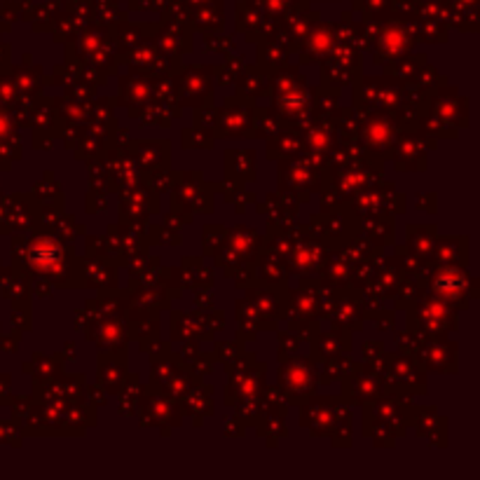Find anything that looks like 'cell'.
Masks as SVG:
<instances>
[{"mask_svg":"<svg viewBox=\"0 0 480 480\" xmlns=\"http://www.w3.org/2000/svg\"><path fill=\"white\" fill-rule=\"evenodd\" d=\"M272 112L283 127L303 129L312 120V91L307 78L295 69H277L270 75Z\"/></svg>","mask_w":480,"mask_h":480,"instance_id":"1","label":"cell"},{"mask_svg":"<svg viewBox=\"0 0 480 480\" xmlns=\"http://www.w3.org/2000/svg\"><path fill=\"white\" fill-rule=\"evenodd\" d=\"M363 411V433L378 448H394L400 436H406L412 408L406 396L389 394L379 396L373 403H366Z\"/></svg>","mask_w":480,"mask_h":480,"instance_id":"2","label":"cell"},{"mask_svg":"<svg viewBox=\"0 0 480 480\" xmlns=\"http://www.w3.org/2000/svg\"><path fill=\"white\" fill-rule=\"evenodd\" d=\"M27 246V262L28 267H33L43 279H52L59 286H73L70 277L75 267L73 249L70 244H66V240H61L54 232H40L33 240L24 241Z\"/></svg>","mask_w":480,"mask_h":480,"instance_id":"3","label":"cell"},{"mask_svg":"<svg viewBox=\"0 0 480 480\" xmlns=\"http://www.w3.org/2000/svg\"><path fill=\"white\" fill-rule=\"evenodd\" d=\"M399 349L415 358L424 370L433 373H457V342L445 340L443 336H421V333L408 328L406 337L396 336Z\"/></svg>","mask_w":480,"mask_h":480,"instance_id":"4","label":"cell"},{"mask_svg":"<svg viewBox=\"0 0 480 480\" xmlns=\"http://www.w3.org/2000/svg\"><path fill=\"white\" fill-rule=\"evenodd\" d=\"M378 375L389 394H400L408 399L427 394V370L403 352H387Z\"/></svg>","mask_w":480,"mask_h":480,"instance_id":"5","label":"cell"},{"mask_svg":"<svg viewBox=\"0 0 480 480\" xmlns=\"http://www.w3.org/2000/svg\"><path fill=\"white\" fill-rule=\"evenodd\" d=\"M174 192H171V208L181 219L190 220L195 214H211L214 211V197L211 186L204 181L199 171H186L174 174Z\"/></svg>","mask_w":480,"mask_h":480,"instance_id":"6","label":"cell"},{"mask_svg":"<svg viewBox=\"0 0 480 480\" xmlns=\"http://www.w3.org/2000/svg\"><path fill=\"white\" fill-rule=\"evenodd\" d=\"M325 166L312 165L303 153L279 160V192L303 204L312 197V190L324 183Z\"/></svg>","mask_w":480,"mask_h":480,"instance_id":"7","label":"cell"},{"mask_svg":"<svg viewBox=\"0 0 480 480\" xmlns=\"http://www.w3.org/2000/svg\"><path fill=\"white\" fill-rule=\"evenodd\" d=\"M408 312V328L421 336H445L457 328V307L438 295H421Z\"/></svg>","mask_w":480,"mask_h":480,"instance_id":"8","label":"cell"},{"mask_svg":"<svg viewBox=\"0 0 480 480\" xmlns=\"http://www.w3.org/2000/svg\"><path fill=\"white\" fill-rule=\"evenodd\" d=\"M307 232L316 241H321L325 249L337 251L358 235V219L347 207L331 208L325 214H316L307 225Z\"/></svg>","mask_w":480,"mask_h":480,"instance_id":"9","label":"cell"},{"mask_svg":"<svg viewBox=\"0 0 480 480\" xmlns=\"http://www.w3.org/2000/svg\"><path fill=\"white\" fill-rule=\"evenodd\" d=\"M319 387V378H316V366L312 358L304 357H291L282 361L279 368V391L283 394L286 403L300 406L304 399H310Z\"/></svg>","mask_w":480,"mask_h":480,"instance_id":"10","label":"cell"},{"mask_svg":"<svg viewBox=\"0 0 480 480\" xmlns=\"http://www.w3.org/2000/svg\"><path fill=\"white\" fill-rule=\"evenodd\" d=\"M424 112L448 132L450 139L457 136L459 127H469V99L459 94L454 87L438 85L429 96V106Z\"/></svg>","mask_w":480,"mask_h":480,"instance_id":"11","label":"cell"},{"mask_svg":"<svg viewBox=\"0 0 480 480\" xmlns=\"http://www.w3.org/2000/svg\"><path fill=\"white\" fill-rule=\"evenodd\" d=\"M256 103L244 96H228L219 108L214 133L216 139H253Z\"/></svg>","mask_w":480,"mask_h":480,"instance_id":"12","label":"cell"},{"mask_svg":"<svg viewBox=\"0 0 480 480\" xmlns=\"http://www.w3.org/2000/svg\"><path fill=\"white\" fill-rule=\"evenodd\" d=\"M427 283L432 286V293L443 298L445 303L454 307H466L469 298H475V279L469 277L466 267H433Z\"/></svg>","mask_w":480,"mask_h":480,"instance_id":"13","label":"cell"},{"mask_svg":"<svg viewBox=\"0 0 480 480\" xmlns=\"http://www.w3.org/2000/svg\"><path fill=\"white\" fill-rule=\"evenodd\" d=\"M396 129H399V124L391 112L370 111L368 118H363L358 144L363 145V150H368V160H384L387 155H391Z\"/></svg>","mask_w":480,"mask_h":480,"instance_id":"14","label":"cell"},{"mask_svg":"<svg viewBox=\"0 0 480 480\" xmlns=\"http://www.w3.org/2000/svg\"><path fill=\"white\" fill-rule=\"evenodd\" d=\"M361 66V52L349 40H336L333 49L324 59V70H321L324 80H321V87L340 91L347 82H352V75L349 73H358Z\"/></svg>","mask_w":480,"mask_h":480,"instance_id":"15","label":"cell"},{"mask_svg":"<svg viewBox=\"0 0 480 480\" xmlns=\"http://www.w3.org/2000/svg\"><path fill=\"white\" fill-rule=\"evenodd\" d=\"M214 69L211 66H186L176 75L178 106H207L214 103Z\"/></svg>","mask_w":480,"mask_h":480,"instance_id":"16","label":"cell"},{"mask_svg":"<svg viewBox=\"0 0 480 480\" xmlns=\"http://www.w3.org/2000/svg\"><path fill=\"white\" fill-rule=\"evenodd\" d=\"M139 411L141 427H178V421L183 420L181 403L153 384H148L141 394Z\"/></svg>","mask_w":480,"mask_h":480,"instance_id":"17","label":"cell"},{"mask_svg":"<svg viewBox=\"0 0 480 480\" xmlns=\"http://www.w3.org/2000/svg\"><path fill=\"white\" fill-rule=\"evenodd\" d=\"M342 403H345L342 396L328 399V396L312 394L310 399H304L300 403V424L304 429H310L315 438H331Z\"/></svg>","mask_w":480,"mask_h":480,"instance_id":"18","label":"cell"},{"mask_svg":"<svg viewBox=\"0 0 480 480\" xmlns=\"http://www.w3.org/2000/svg\"><path fill=\"white\" fill-rule=\"evenodd\" d=\"M342 384H345L342 399L347 400L349 406H366V403H373L379 396L387 394L378 370L368 368L366 363L363 366L361 363H354L352 370L342 378Z\"/></svg>","mask_w":480,"mask_h":480,"instance_id":"19","label":"cell"},{"mask_svg":"<svg viewBox=\"0 0 480 480\" xmlns=\"http://www.w3.org/2000/svg\"><path fill=\"white\" fill-rule=\"evenodd\" d=\"M424 144H433L424 139V133L417 129H408L399 141H394V162L399 171H421L427 169V148Z\"/></svg>","mask_w":480,"mask_h":480,"instance_id":"20","label":"cell"},{"mask_svg":"<svg viewBox=\"0 0 480 480\" xmlns=\"http://www.w3.org/2000/svg\"><path fill=\"white\" fill-rule=\"evenodd\" d=\"M412 429L417 432V438L427 441L429 445L445 448L448 445V420L436 408H412L411 421Z\"/></svg>","mask_w":480,"mask_h":480,"instance_id":"21","label":"cell"},{"mask_svg":"<svg viewBox=\"0 0 480 480\" xmlns=\"http://www.w3.org/2000/svg\"><path fill=\"white\" fill-rule=\"evenodd\" d=\"M415 45V40L406 36V28L400 27H389L382 28L379 37L375 40V49H373V64L375 66H387L391 64L394 59L408 54Z\"/></svg>","mask_w":480,"mask_h":480,"instance_id":"22","label":"cell"},{"mask_svg":"<svg viewBox=\"0 0 480 480\" xmlns=\"http://www.w3.org/2000/svg\"><path fill=\"white\" fill-rule=\"evenodd\" d=\"M258 176V155L251 148L225 150V181L244 186L253 183Z\"/></svg>","mask_w":480,"mask_h":480,"instance_id":"23","label":"cell"},{"mask_svg":"<svg viewBox=\"0 0 480 480\" xmlns=\"http://www.w3.org/2000/svg\"><path fill=\"white\" fill-rule=\"evenodd\" d=\"M352 352V336L347 328H333V331H319L312 337V361L319 363L325 358L347 357Z\"/></svg>","mask_w":480,"mask_h":480,"instance_id":"24","label":"cell"},{"mask_svg":"<svg viewBox=\"0 0 480 480\" xmlns=\"http://www.w3.org/2000/svg\"><path fill=\"white\" fill-rule=\"evenodd\" d=\"M157 211V195L150 190L148 197H144V187L132 186L127 187V192L123 195V202H120V219L123 223L127 220L129 225H141L145 223L150 214Z\"/></svg>","mask_w":480,"mask_h":480,"instance_id":"25","label":"cell"},{"mask_svg":"<svg viewBox=\"0 0 480 480\" xmlns=\"http://www.w3.org/2000/svg\"><path fill=\"white\" fill-rule=\"evenodd\" d=\"M127 378V349L99 354V387L106 394H118Z\"/></svg>","mask_w":480,"mask_h":480,"instance_id":"26","label":"cell"},{"mask_svg":"<svg viewBox=\"0 0 480 480\" xmlns=\"http://www.w3.org/2000/svg\"><path fill=\"white\" fill-rule=\"evenodd\" d=\"M127 150L133 155V160H136L139 169H144L145 174H153V171L166 169V166H169L171 145L166 139H162V141H153V139L150 141H133V144L129 145Z\"/></svg>","mask_w":480,"mask_h":480,"instance_id":"27","label":"cell"},{"mask_svg":"<svg viewBox=\"0 0 480 480\" xmlns=\"http://www.w3.org/2000/svg\"><path fill=\"white\" fill-rule=\"evenodd\" d=\"M120 101L127 106L129 115L136 118L139 111H144L150 101H153V82L148 75H127L120 80Z\"/></svg>","mask_w":480,"mask_h":480,"instance_id":"28","label":"cell"},{"mask_svg":"<svg viewBox=\"0 0 480 480\" xmlns=\"http://www.w3.org/2000/svg\"><path fill=\"white\" fill-rule=\"evenodd\" d=\"M336 45V31L333 27H319L304 36L298 45L300 52V66H310V64H319L328 57V52Z\"/></svg>","mask_w":480,"mask_h":480,"instance_id":"29","label":"cell"},{"mask_svg":"<svg viewBox=\"0 0 480 480\" xmlns=\"http://www.w3.org/2000/svg\"><path fill=\"white\" fill-rule=\"evenodd\" d=\"M368 312H366V304H363L361 295H357V291H342L337 293L336 307H333V315L328 319H333L336 324H342L345 328H361L363 321H366Z\"/></svg>","mask_w":480,"mask_h":480,"instance_id":"30","label":"cell"},{"mask_svg":"<svg viewBox=\"0 0 480 480\" xmlns=\"http://www.w3.org/2000/svg\"><path fill=\"white\" fill-rule=\"evenodd\" d=\"M178 403L183 406V412L192 417L195 427H202L204 417L214 415V387L211 384H199L197 379Z\"/></svg>","mask_w":480,"mask_h":480,"instance_id":"31","label":"cell"},{"mask_svg":"<svg viewBox=\"0 0 480 480\" xmlns=\"http://www.w3.org/2000/svg\"><path fill=\"white\" fill-rule=\"evenodd\" d=\"M432 261L438 267H466L469 265V240L457 235L438 240L433 244Z\"/></svg>","mask_w":480,"mask_h":480,"instance_id":"32","label":"cell"},{"mask_svg":"<svg viewBox=\"0 0 480 480\" xmlns=\"http://www.w3.org/2000/svg\"><path fill=\"white\" fill-rule=\"evenodd\" d=\"M298 153H304L300 129L282 127L279 132H274L272 136L267 139V160L279 162V160H286V157L298 155Z\"/></svg>","mask_w":480,"mask_h":480,"instance_id":"33","label":"cell"},{"mask_svg":"<svg viewBox=\"0 0 480 480\" xmlns=\"http://www.w3.org/2000/svg\"><path fill=\"white\" fill-rule=\"evenodd\" d=\"M270 75H272V70L262 69L261 64H258V66H246V69L241 70L240 78H237V82H235V85L240 87V91H237V94L244 96V99H249V101L256 103L258 96L270 94Z\"/></svg>","mask_w":480,"mask_h":480,"instance_id":"34","label":"cell"},{"mask_svg":"<svg viewBox=\"0 0 480 480\" xmlns=\"http://www.w3.org/2000/svg\"><path fill=\"white\" fill-rule=\"evenodd\" d=\"M295 48L288 40H258V64L267 70H277L286 66Z\"/></svg>","mask_w":480,"mask_h":480,"instance_id":"35","label":"cell"},{"mask_svg":"<svg viewBox=\"0 0 480 480\" xmlns=\"http://www.w3.org/2000/svg\"><path fill=\"white\" fill-rule=\"evenodd\" d=\"M436 225H408V256L432 258L436 244Z\"/></svg>","mask_w":480,"mask_h":480,"instance_id":"36","label":"cell"},{"mask_svg":"<svg viewBox=\"0 0 480 480\" xmlns=\"http://www.w3.org/2000/svg\"><path fill=\"white\" fill-rule=\"evenodd\" d=\"M178 366H181V358L176 361V358L171 357L169 349H165L162 354H155L153 363H150V384L165 389L166 382H169V379L174 378V373L178 370Z\"/></svg>","mask_w":480,"mask_h":480,"instance_id":"37","label":"cell"},{"mask_svg":"<svg viewBox=\"0 0 480 480\" xmlns=\"http://www.w3.org/2000/svg\"><path fill=\"white\" fill-rule=\"evenodd\" d=\"M120 415L132 417L133 412L139 411L141 394H144V387L139 384V375H127L120 387Z\"/></svg>","mask_w":480,"mask_h":480,"instance_id":"38","label":"cell"},{"mask_svg":"<svg viewBox=\"0 0 480 480\" xmlns=\"http://www.w3.org/2000/svg\"><path fill=\"white\" fill-rule=\"evenodd\" d=\"M204 52H211V49L214 48H228L229 52H232V49H235V40H232V37H225V40H204Z\"/></svg>","mask_w":480,"mask_h":480,"instance_id":"39","label":"cell"}]
</instances>
